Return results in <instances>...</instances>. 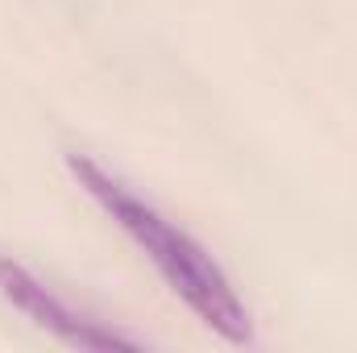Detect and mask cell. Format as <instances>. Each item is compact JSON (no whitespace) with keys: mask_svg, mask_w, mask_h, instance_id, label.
I'll use <instances>...</instances> for the list:
<instances>
[{"mask_svg":"<svg viewBox=\"0 0 357 353\" xmlns=\"http://www.w3.org/2000/svg\"><path fill=\"white\" fill-rule=\"evenodd\" d=\"M63 163H67L71 179L79 183V191L146 254V262L158 270V278L171 287V295L195 312V320L204 329H212L220 341H229L237 350L254 345V316L241 303L225 266L208 254V246H199L158 204H150L142 191H133L125 179L112 175L91 154L71 150V154H63Z\"/></svg>","mask_w":357,"mask_h":353,"instance_id":"1","label":"cell"},{"mask_svg":"<svg viewBox=\"0 0 357 353\" xmlns=\"http://www.w3.org/2000/svg\"><path fill=\"white\" fill-rule=\"evenodd\" d=\"M0 299L13 303L25 320H33L38 329H46L50 337H59L71 350H91V353H116V350H146L142 337L112 329L104 320H96L88 312H79L75 303H67L54 287H46L29 266L0 258Z\"/></svg>","mask_w":357,"mask_h":353,"instance_id":"2","label":"cell"}]
</instances>
